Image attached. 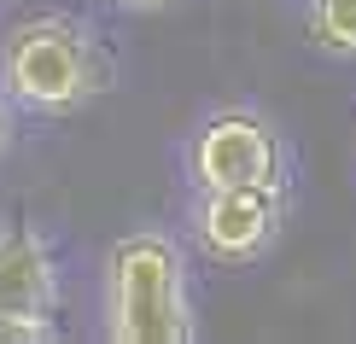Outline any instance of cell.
Returning a JSON list of instances; mask_svg holds the SVG:
<instances>
[{"mask_svg":"<svg viewBox=\"0 0 356 344\" xmlns=\"http://www.w3.org/2000/svg\"><path fill=\"white\" fill-rule=\"evenodd\" d=\"M111 65L99 53L94 29L76 18H24L0 35V88L29 111H76L106 94Z\"/></svg>","mask_w":356,"mask_h":344,"instance_id":"cell-1","label":"cell"},{"mask_svg":"<svg viewBox=\"0 0 356 344\" xmlns=\"http://www.w3.org/2000/svg\"><path fill=\"white\" fill-rule=\"evenodd\" d=\"M309 35L321 53L356 58V0H316L309 6Z\"/></svg>","mask_w":356,"mask_h":344,"instance_id":"cell-6","label":"cell"},{"mask_svg":"<svg viewBox=\"0 0 356 344\" xmlns=\"http://www.w3.org/2000/svg\"><path fill=\"white\" fill-rule=\"evenodd\" d=\"M6 140H12V106H6V88H0V152H6Z\"/></svg>","mask_w":356,"mask_h":344,"instance_id":"cell-8","label":"cell"},{"mask_svg":"<svg viewBox=\"0 0 356 344\" xmlns=\"http://www.w3.org/2000/svg\"><path fill=\"white\" fill-rule=\"evenodd\" d=\"M199 193L211 187H275L280 181V140L257 111H216L204 117L187 146Z\"/></svg>","mask_w":356,"mask_h":344,"instance_id":"cell-3","label":"cell"},{"mask_svg":"<svg viewBox=\"0 0 356 344\" xmlns=\"http://www.w3.org/2000/svg\"><path fill=\"white\" fill-rule=\"evenodd\" d=\"M199 245L216 263H251L275 245L280 228V193L275 187H211L199 199Z\"/></svg>","mask_w":356,"mask_h":344,"instance_id":"cell-4","label":"cell"},{"mask_svg":"<svg viewBox=\"0 0 356 344\" xmlns=\"http://www.w3.org/2000/svg\"><path fill=\"white\" fill-rule=\"evenodd\" d=\"M106 333L117 344H187V263L164 234H129L106 257Z\"/></svg>","mask_w":356,"mask_h":344,"instance_id":"cell-2","label":"cell"},{"mask_svg":"<svg viewBox=\"0 0 356 344\" xmlns=\"http://www.w3.org/2000/svg\"><path fill=\"white\" fill-rule=\"evenodd\" d=\"M117 6H129V12H158V6H175V0H117Z\"/></svg>","mask_w":356,"mask_h":344,"instance_id":"cell-9","label":"cell"},{"mask_svg":"<svg viewBox=\"0 0 356 344\" xmlns=\"http://www.w3.org/2000/svg\"><path fill=\"white\" fill-rule=\"evenodd\" d=\"M58 275L35 228H0V316H53Z\"/></svg>","mask_w":356,"mask_h":344,"instance_id":"cell-5","label":"cell"},{"mask_svg":"<svg viewBox=\"0 0 356 344\" xmlns=\"http://www.w3.org/2000/svg\"><path fill=\"white\" fill-rule=\"evenodd\" d=\"M41 338H53L47 316H0V344H41Z\"/></svg>","mask_w":356,"mask_h":344,"instance_id":"cell-7","label":"cell"}]
</instances>
